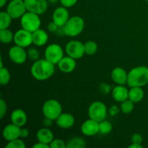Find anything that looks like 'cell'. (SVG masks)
<instances>
[{
  "instance_id": "1",
  "label": "cell",
  "mask_w": 148,
  "mask_h": 148,
  "mask_svg": "<svg viewBox=\"0 0 148 148\" xmlns=\"http://www.w3.org/2000/svg\"><path fill=\"white\" fill-rule=\"evenodd\" d=\"M30 72L32 76L36 79L44 81L53 76L55 72V66L47 59H38L33 64Z\"/></svg>"
},
{
  "instance_id": "2",
  "label": "cell",
  "mask_w": 148,
  "mask_h": 148,
  "mask_svg": "<svg viewBox=\"0 0 148 148\" xmlns=\"http://www.w3.org/2000/svg\"><path fill=\"white\" fill-rule=\"evenodd\" d=\"M148 84V67L145 66H139L133 68L128 73L127 85L132 87L145 86Z\"/></svg>"
},
{
  "instance_id": "3",
  "label": "cell",
  "mask_w": 148,
  "mask_h": 148,
  "mask_svg": "<svg viewBox=\"0 0 148 148\" xmlns=\"http://www.w3.org/2000/svg\"><path fill=\"white\" fill-rule=\"evenodd\" d=\"M85 27V21L79 16H74L69 19L64 26L65 36L75 37L80 34Z\"/></svg>"
},
{
  "instance_id": "4",
  "label": "cell",
  "mask_w": 148,
  "mask_h": 148,
  "mask_svg": "<svg viewBox=\"0 0 148 148\" xmlns=\"http://www.w3.org/2000/svg\"><path fill=\"white\" fill-rule=\"evenodd\" d=\"M20 25L22 28L33 33L40 28L41 21L38 14L27 11L20 18Z\"/></svg>"
},
{
  "instance_id": "5",
  "label": "cell",
  "mask_w": 148,
  "mask_h": 148,
  "mask_svg": "<svg viewBox=\"0 0 148 148\" xmlns=\"http://www.w3.org/2000/svg\"><path fill=\"white\" fill-rule=\"evenodd\" d=\"M43 116L46 118L56 121L62 113V107L60 103L55 99H50L43 103L42 108Z\"/></svg>"
},
{
  "instance_id": "6",
  "label": "cell",
  "mask_w": 148,
  "mask_h": 148,
  "mask_svg": "<svg viewBox=\"0 0 148 148\" xmlns=\"http://www.w3.org/2000/svg\"><path fill=\"white\" fill-rule=\"evenodd\" d=\"M88 116L90 119L101 122L107 116L106 106L101 101H95L88 108Z\"/></svg>"
},
{
  "instance_id": "7",
  "label": "cell",
  "mask_w": 148,
  "mask_h": 148,
  "mask_svg": "<svg viewBox=\"0 0 148 148\" xmlns=\"http://www.w3.org/2000/svg\"><path fill=\"white\" fill-rule=\"evenodd\" d=\"M64 57V51L57 43H52L48 46L45 50V59L53 64H58Z\"/></svg>"
},
{
  "instance_id": "8",
  "label": "cell",
  "mask_w": 148,
  "mask_h": 148,
  "mask_svg": "<svg viewBox=\"0 0 148 148\" xmlns=\"http://www.w3.org/2000/svg\"><path fill=\"white\" fill-rule=\"evenodd\" d=\"M65 51L67 56L75 59H79L85 53V43L79 40H71L66 43Z\"/></svg>"
},
{
  "instance_id": "9",
  "label": "cell",
  "mask_w": 148,
  "mask_h": 148,
  "mask_svg": "<svg viewBox=\"0 0 148 148\" xmlns=\"http://www.w3.org/2000/svg\"><path fill=\"white\" fill-rule=\"evenodd\" d=\"M27 12L23 0H12L7 7V12L12 19H19Z\"/></svg>"
},
{
  "instance_id": "10",
  "label": "cell",
  "mask_w": 148,
  "mask_h": 148,
  "mask_svg": "<svg viewBox=\"0 0 148 148\" xmlns=\"http://www.w3.org/2000/svg\"><path fill=\"white\" fill-rule=\"evenodd\" d=\"M14 42L15 45L23 48H27L33 43L32 33L22 28L17 30L14 35Z\"/></svg>"
},
{
  "instance_id": "11",
  "label": "cell",
  "mask_w": 148,
  "mask_h": 148,
  "mask_svg": "<svg viewBox=\"0 0 148 148\" xmlns=\"http://www.w3.org/2000/svg\"><path fill=\"white\" fill-rule=\"evenodd\" d=\"M27 12L35 13L38 15L46 12L48 9L46 0H24Z\"/></svg>"
},
{
  "instance_id": "12",
  "label": "cell",
  "mask_w": 148,
  "mask_h": 148,
  "mask_svg": "<svg viewBox=\"0 0 148 148\" xmlns=\"http://www.w3.org/2000/svg\"><path fill=\"white\" fill-rule=\"evenodd\" d=\"M8 56L10 60L17 64H22L25 62L27 57V53L24 48L15 45L10 49Z\"/></svg>"
},
{
  "instance_id": "13",
  "label": "cell",
  "mask_w": 148,
  "mask_h": 148,
  "mask_svg": "<svg viewBox=\"0 0 148 148\" xmlns=\"http://www.w3.org/2000/svg\"><path fill=\"white\" fill-rule=\"evenodd\" d=\"M52 19L59 27H64L69 19V13L67 8L63 6L56 8L53 12Z\"/></svg>"
},
{
  "instance_id": "14",
  "label": "cell",
  "mask_w": 148,
  "mask_h": 148,
  "mask_svg": "<svg viewBox=\"0 0 148 148\" xmlns=\"http://www.w3.org/2000/svg\"><path fill=\"white\" fill-rule=\"evenodd\" d=\"M81 132L82 134L88 137L96 135L99 133V122L95 120L90 119L86 120L81 125Z\"/></svg>"
},
{
  "instance_id": "15",
  "label": "cell",
  "mask_w": 148,
  "mask_h": 148,
  "mask_svg": "<svg viewBox=\"0 0 148 148\" xmlns=\"http://www.w3.org/2000/svg\"><path fill=\"white\" fill-rule=\"evenodd\" d=\"M20 130H21V127H18L12 123L8 124L3 130V138L8 142L20 138Z\"/></svg>"
},
{
  "instance_id": "16",
  "label": "cell",
  "mask_w": 148,
  "mask_h": 148,
  "mask_svg": "<svg viewBox=\"0 0 148 148\" xmlns=\"http://www.w3.org/2000/svg\"><path fill=\"white\" fill-rule=\"evenodd\" d=\"M75 122V119L74 116L69 113H62L56 120L58 127L65 130L73 127Z\"/></svg>"
},
{
  "instance_id": "17",
  "label": "cell",
  "mask_w": 148,
  "mask_h": 148,
  "mask_svg": "<svg viewBox=\"0 0 148 148\" xmlns=\"http://www.w3.org/2000/svg\"><path fill=\"white\" fill-rule=\"evenodd\" d=\"M111 79L117 85H124L127 83L128 73L124 69L121 67H116L111 72Z\"/></svg>"
},
{
  "instance_id": "18",
  "label": "cell",
  "mask_w": 148,
  "mask_h": 148,
  "mask_svg": "<svg viewBox=\"0 0 148 148\" xmlns=\"http://www.w3.org/2000/svg\"><path fill=\"white\" fill-rule=\"evenodd\" d=\"M76 59L70 56H64L58 64L59 70L64 73H70L75 70L76 67Z\"/></svg>"
},
{
  "instance_id": "19",
  "label": "cell",
  "mask_w": 148,
  "mask_h": 148,
  "mask_svg": "<svg viewBox=\"0 0 148 148\" xmlns=\"http://www.w3.org/2000/svg\"><path fill=\"white\" fill-rule=\"evenodd\" d=\"M112 96L117 102H123L129 99V90L124 85H118L113 89Z\"/></svg>"
},
{
  "instance_id": "20",
  "label": "cell",
  "mask_w": 148,
  "mask_h": 148,
  "mask_svg": "<svg viewBox=\"0 0 148 148\" xmlns=\"http://www.w3.org/2000/svg\"><path fill=\"white\" fill-rule=\"evenodd\" d=\"M11 121L12 124L22 127L27 123V115L26 113L22 109H15L11 114Z\"/></svg>"
},
{
  "instance_id": "21",
  "label": "cell",
  "mask_w": 148,
  "mask_h": 148,
  "mask_svg": "<svg viewBox=\"0 0 148 148\" xmlns=\"http://www.w3.org/2000/svg\"><path fill=\"white\" fill-rule=\"evenodd\" d=\"M33 43L37 46H43L46 44L49 40V35L43 29H38L32 33Z\"/></svg>"
},
{
  "instance_id": "22",
  "label": "cell",
  "mask_w": 148,
  "mask_h": 148,
  "mask_svg": "<svg viewBox=\"0 0 148 148\" xmlns=\"http://www.w3.org/2000/svg\"><path fill=\"white\" fill-rule=\"evenodd\" d=\"M36 138L38 142L49 145L53 140V134L48 127L42 128L37 132Z\"/></svg>"
},
{
  "instance_id": "23",
  "label": "cell",
  "mask_w": 148,
  "mask_h": 148,
  "mask_svg": "<svg viewBox=\"0 0 148 148\" xmlns=\"http://www.w3.org/2000/svg\"><path fill=\"white\" fill-rule=\"evenodd\" d=\"M144 96L145 92L142 87H132L129 90V99L134 103L140 102Z\"/></svg>"
},
{
  "instance_id": "24",
  "label": "cell",
  "mask_w": 148,
  "mask_h": 148,
  "mask_svg": "<svg viewBox=\"0 0 148 148\" xmlns=\"http://www.w3.org/2000/svg\"><path fill=\"white\" fill-rule=\"evenodd\" d=\"M86 143L82 137H75L66 143V148H85Z\"/></svg>"
},
{
  "instance_id": "25",
  "label": "cell",
  "mask_w": 148,
  "mask_h": 148,
  "mask_svg": "<svg viewBox=\"0 0 148 148\" xmlns=\"http://www.w3.org/2000/svg\"><path fill=\"white\" fill-rule=\"evenodd\" d=\"M14 35L11 30L7 29H1L0 30V40L2 43H11L12 41H14Z\"/></svg>"
},
{
  "instance_id": "26",
  "label": "cell",
  "mask_w": 148,
  "mask_h": 148,
  "mask_svg": "<svg viewBox=\"0 0 148 148\" xmlns=\"http://www.w3.org/2000/svg\"><path fill=\"white\" fill-rule=\"evenodd\" d=\"M12 18L11 16L6 12H0V30L7 29L10 26Z\"/></svg>"
},
{
  "instance_id": "27",
  "label": "cell",
  "mask_w": 148,
  "mask_h": 148,
  "mask_svg": "<svg viewBox=\"0 0 148 148\" xmlns=\"http://www.w3.org/2000/svg\"><path fill=\"white\" fill-rule=\"evenodd\" d=\"M11 79V75L7 68H0V84L1 85H7Z\"/></svg>"
},
{
  "instance_id": "28",
  "label": "cell",
  "mask_w": 148,
  "mask_h": 148,
  "mask_svg": "<svg viewBox=\"0 0 148 148\" xmlns=\"http://www.w3.org/2000/svg\"><path fill=\"white\" fill-rule=\"evenodd\" d=\"M134 103L132 102L131 100L127 99L126 101L121 102L120 109H121V112H123L124 114H129L132 112V111L134 110Z\"/></svg>"
},
{
  "instance_id": "29",
  "label": "cell",
  "mask_w": 148,
  "mask_h": 148,
  "mask_svg": "<svg viewBox=\"0 0 148 148\" xmlns=\"http://www.w3.org/2000/svg\"><path fill=\"white\" fill-rule=\"evenodd\" d=\"M98 44L95 43V41H92V40H89V41L86 42L85 43V53L87 55H93L98 51Z\"/></svg>"
},
{
  "instance_id": "30",
  "label": "cell",
  "mask_w": 148,
  "mask_h": 148,
  "mask_svg": "<svg viewBox=\"0 0 148 148\" xmlns=\"http://www.w3.org/2000/svg\"><path fill=\"white\" fill-rule=\"evenodd\" d=\"M113 126L110 121L103 120L99 122V132L102 134H108L112 131Z\"/></svg>"
},
{
  "instance_id": "31",
  "label": "cell",
  "mask_w": 148,
  "mask_h": 148,
  "mask_svg": "<svg viewBox=\"0 0 148 148\" xmlns=\"http://www.w3.org/2000/svg\"><path fill=\"white\" fill-rule=\"evenodd\" d=\"M7 148H25L26 145L24 142L20 139L12 140L8 142V144L6 145Z\"/></svg>"
},
{
  "instance_id": "32",
  "label": "cell",
  "mask_w": 148,
  "mask_h": 148,
  "mask_svg": "<svg viewBox=\"0 0 148 148\" xmlns=\"http://www.w3.org/2000/svg\"><path fill=\"white\" fill-rule=\"evenodd\" d=\"M50 148H66V144L60 139H53L49 144Z\"/></svg>"
},
{
  "instance_id": "33",
  "label": "cell",
  "mask_w": 148,
  "mask_h": 148,
  "mask_svg": "<svg viewBox=\"0 0 148 148\" xmlns=\"http://www.w3.org/2000/svg\"><path fill=\"white\" fill-rule=\"evenodd\" d=\"M27 53V56H28L31 60L34 61V62L38 60L39 52L36 49H35V48H30V49H28Z\"/></svg>"
},
{
  "instance_id": "34",
  "label": "cell",
  "mask_w": 148,
  "mask_h": 148,
  "mask_svg": "<svg viewBox=\"0 0 148 148\" xmlns=\"http://www.w3.org/2000/svg\"><path fill=\"white\" fill-rule=\"evenodd\" d=\"M7 111V106L4 99H0V119H2L5 116Z\"/></svg>"
},
{
  "instance_id": "35",
  "label": "cell",
  "mask_w": 148,
  "mask_h": 148,
  "mask_svg": "<svg viewBox=\"0 0 148 148\" xmlns=\"http://www.w3.org/2000/svg\"><path fill=\"white\" fill-rule=\"evenodd\" d=\"M59 1H60L62 6L66 7V8H69V7H72L75 5L76 3L77 2V0H59Z\"/></svg>"
},
{
  "instance_id": "36",
  "label": "cell",
  "mask_w": 148,
  "mask_h": 148,
  "mask_svg": "<svg viewBox=\"0 0 148 148\" xmlns=\"http://www.w3.org/2000/svg\"><path fill=\"white\" fill-rule=\"evenodd\" d=\"M131 142L132 143H139V144H141L142 142H143V136L140 134H138V133H135L132 137Z\"/></svg>"
},
{
  "instance_id": "37",
  "label": "cell",
  "mask_w": 148,
  "mask_h": 148,
  "mask_svg": "<svg viewBox=\"0 0 148 148\" xmlns=\"http://www.w3.org/2000/svg\"><path fill=\"white\" fill-rule=\"evenodd\" d=\"M58 27H59V26H58L53 21L48 25V30H49V31H50L51 33H56Z\"/></svg>"
},
{
  "instance_id": "38",
  "label": "cell",
  "mask_w": 148,
  "mask_h": 148,
  "mask_svg": "<svg viewBox=\"0 0 148 148\" xmlns=\"http://www.w3.org/2000/svg\"><path fill=\"white\" fill-rule=\"evenodd\" d=\"M120 110L121 109H119L116 106H112L111 107V108H110L109 113L111 116H116L119 113Z\"/></svg>"
},
{
  "instance_id": "39",
  "label": "cell",
  "mask_w": 148,
  "mask_h": 148,
  "mask_svg": "<svg viewBox=\"0 0 148 148\" xmlns=\"http://www.w3.org/2000/svg\"><path fill=\"white\" fill-rule=\"evenodd\" d=\"M29 135V131L27 129L25 128H23L20 130V138H26V137H28Z\"/></svg>"
},
{
  "instance_id": "40",
  "label": "cell",
  "mask_w": 148,
  "mask_h": 148,
  "mask_svg": "<svg viewBox=\"0 0 148 148\" xmlns=\"http://www.w3.org/2000/svg\"><path fill=\"white\" fill-rule=\"evenodd\" d=\"M33 148H50V146H49V145L38 142V143H36V144L33 145Z\"/></svg>"
},
{
  "instance_id": "41",
  "label": "cell",
  "mask_w": 148,
  "mask_h": 148,
  "mask_svg": "<svg viewBox=\"0 0 148 148\" xmlns=\"http://www.w3.org/2000/svg\"><path fill=\"white\" fill-rule=\"evenodd\" d=\"M109 88H110V87L108 86L107 84H105V83L101 84V85L100 86V89H101V91L103 90V93H107V92L109 91Z\"/></svg>"
},
{
  "instance_id": "42",
  "label": "cell",
  "mask_w": 148,
  "mask_h": 148,
  "mask_svg": "<svg viewBox=\"0 0 148 148\" xmlns=\"http://www.w3.org/2000/svg\"><path fill=\"white\" fill-rule=\"evenodd\" d=\"M52 122H53V120L50 119L46 118V117H45L44 120H43V124L46 127H51V126L52 125Z\"/></svg>"
},
{
  "instance_id": "43",
  "label": "cell",
  "mask_w": 148,
  "mask_h": 148,
  "mask_svg": "<svg viewBox=\"0 0 148 148\" xmlns=\"http://www.w3.org/2000/svg\"><path fill=\"white\" fill-rule=\"evenodd\" d=\"M143 146L141 144H139V143H132L129 148H143Z\"/></svg>"
},
{
  "instance_id": "44",
  "label": "cell",
  "mask_w": 148,
  "mask_h": 148,
  "mask_svg": "<svg viewBox=\"0 0 148 148\" xmlns=\"http://www.w3.org/2000/svg\"><path fill=\"white\" fill-rule=\"evenodd\" d=\"M7 0H0V7H3L7 4Z\"/></svg>"
},
{
  "instance_id": "45",
  "label": "cell",
  "mask_w": 148,
  "mask_h": 148,
  "mask_svg": "<svg viewBox=\"0 0 148 148\" xmlns=\"http://www.w3.org/2000/svg\"><path fill=\"white\" fill-rule=\"evenodd\" d=\"M48 1H50V2H51V3H56V1H59V0H48Z\"/></svg>"
},
{
  "instance_id": "46",
  "label": "cell",
  "mask_w": 148,
  "mask_h": 148,
  "mask_svg": "<svg viewBox=\"0 0 148 148\" xmlns=\"http://www.w3.org/2000/svg\"><path fill=\"white\" fill-rule=\"evenodd\" d=\"M145 1H148V0H145Z\"/></svg>"
},
{
  "instance_id": "47",
  "label": "cell",
  "mask_w": 148,
  "mask_h": 148,
  "mask_svg": "<svg viewBox=\"0 0 148 148\" xmlns=\"http://www.w3.org/2000/svg\"><path fill=\"white\" fill-rule=\"evenodd\" d=\"M23 1H24V0H23Z\"/></svg>"
}]
</instances>
